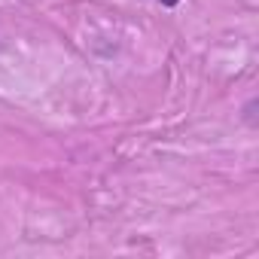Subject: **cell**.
Instances as JSON below:
<instances>
[{
    "instance_id": "1",
    "label": "cell",
    "mask_w": 259,
    "mask_h": 259,
    "mask_svg": "<svg viewBox=\"0 0 259 259\" xmlns=\"http://www.w3.org/2000/svg\"><path fill=\"white\" fill-rule=\"evenodd\" d=\"M159 4H162V7H168V10H171V7H177V4H180V0H159Z\"/></svg>"
}]
</instances>
